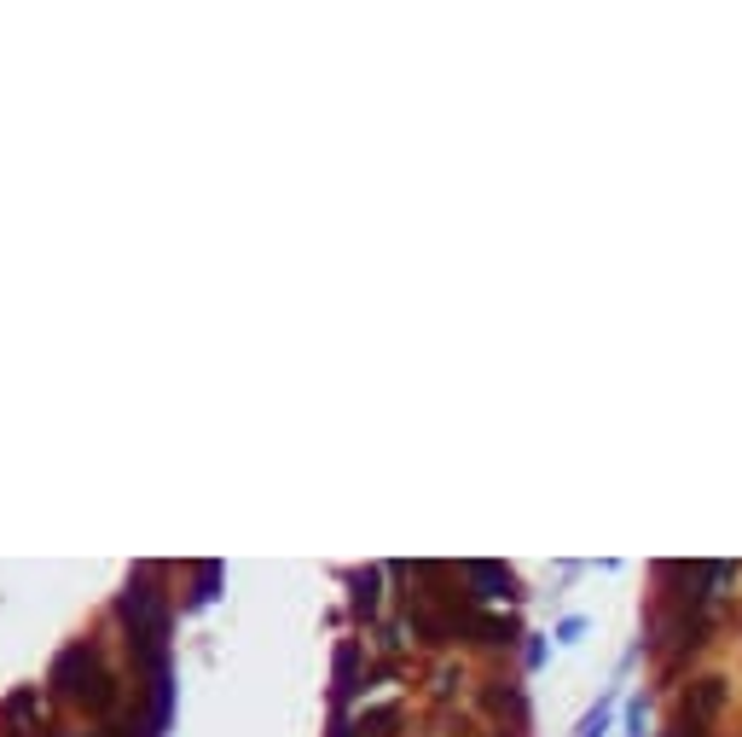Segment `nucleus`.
<instances>
[{"label":"nucleus","mask_w":742,"mask_h":737,"mask_svg":"<svg viewBox=\"0 0 742 737\" xmlns=\"http://www.w3.org/2000/svg\"><path fill=\"white\" fill-rule=\"evenodd\" d=\"M719 708H726V680H719V673H708V680H696V685L685 691V703H678V721L708 726Z\"/></svg>","instance_id":"7ed1b4c3"},{"label":"nucleus","mask_w":742,"mask_h":737,"mask_svg":"<svg viewBox=\"0 0 742 737\" xmlns=\"http://www.w3.org/2000/svg\"><path fill=\"white\" fill-rule=\"evenodd\" d=\"M221 576H226V569H221L215 558H210V563H198V581H192V599H186V604L203 610V604H210L215 592H221Z\"/></svg>","instance_id":"1a4fd4ad"},{"label":"nucleus","mask_w":742,"mask_h":737,"mask_svg":"<svg viewBox=\"0 0 742 737\" xmlns=\"http://www.w3.org/2000/svg\"><path fill=\"white\" fill-rule=\"evenodd\" d=\"M644 721H650L644 697H632V703H627V732H632V737H644Z\"/></svg>","instance_id":"9b49d317"},{"label":"nucleus","mask_w":742,"mask_h":737,"mask_svg":"<svg viewBox=\"0 0 742 737\" xmlns=\"http://www.w3.org/2000/svg\"><path fill=\"white\" fill-rule=\"evenodd\" d=\"M737 576H742L737 563H702V592H708V599H719V592H726Z\"/></svg>","instance_id":"9d476101"},{"label":"nucleus","mask_w":742,"mask_h":737,"mask_svg":"<svg viewBox=\"0 0 742 737\" xmlns=\"http://www.w3.org/2000/svg\"><path fill=\"white\" fill-rule=\"evenodd\" d=\"M360 691V645L355 639H342L337 645V685H331V703L348 708V697Z\"/></svg>","instance_id":"39448f33"},{"label":"nucleus","mask_w":742,"mask_h":737,"mask_svg":"<svg viewBox=\"0 0 742 737\" xmlns=\"http://www.w3.org/2000/svg\"><path fill=\"white\" fill-rule=\"evenodd\" d=\"M93 737H128V732H116V726H105V732H93Z\"/></svg>","instance_id":"2eb2a0df"},{"label":"nucleus","mask_w":742,"mask_h":737,"mask_svg":"<svg viewBox=\"0 0 742 737\" xmlns=\"http://www.w3.org/2000/svg\"><path fill=\"white\" fill-rule=\"evenodd\" d=\"M35 708H41V691H12L7 708H0V726H7V737H30L24 726L35 721Z\"/></svg>","instance_id":"423d86ee"},{"label":"nucleus","mask_w":742,"mask_h":737,"mask_svg":"<svg viewBox=\"0 0 742 737\" xmlns=\"http://www.w3.org/2000/svg\"><path fill=\"white\" fill-rule=\"evenodd\" d=\"M348 587H355V616L360 622H378V610H383V569L366 563V569L348 576Z\"/></svg>","instance_id":"20e7f679"},{"label":"nucleus","mask_w":742,"mask_h":737,"mask_svg":"<svg viewBox=\"0 0 742 737\" xmlns=\"http://www.w3.org/2000/svg\"><path fill=\"white\" fill-rule=\"evenodd\" d=\"M581 633H586V622H581V616H569L563 627H556V639H563V645H574V639H581Z\"/></svg>","instance_id":"ddd939ff"},{"label":"nucleus","mask_w":742,"mask_h":737,"mask_svg":"<svg viewBox=\"0 0 742 737\" xmlns=\"http://www.w3.org/2000/svg\"><path fill=\"white\" fill-rule=\"evenodd\" d=\"M459 576L470 581V599L476 604H493V599H510L517 592V576L505 563H459Z\"/></svg>","instance_id":"f03ea898"},{"label":"nucleus","mask_w":742,"mask_h":737,"mask_svg":"<svg viewBox=\"0 0 742 737\" xmlns=\"http://www.w3.org/2000/svg\"><path fill=\"white\" fill-rule=\"evenodd\" d=\"M331 737H360L355 726H348V714H342V708H337V721H331Z\"/></svg>","instance_id":"4468645a"},{"label":"nucleus","mask_w":742,"mask_h":737,"mask_svg":"<svg viewBox=\"0 0 742 737\" xmlns=\"http://www.w3.org/2000/svg\"><path fill=\"white\" fill-rule=\"evenodd\" d=\"M604 732H609V708H604V703H597V708L586 714V726H581V737H604Z\"/></svg>","instance_id":"f8f14e48"},{"label":"nucleus","mask_w":742,"mask_h":737,"mask_svg":"<svg viewBox=\"0 0 742 737\" xmlns=\"http://www.w3.org/2000/svg\"><path fill=\"white\" fill-rule=\"evenodd\" d=\"M395 726H401V708L383 703V708H366L355 732H360V737H395Z\"/></svg>","instance_id":"6e6552de"},{"label":"nucleus","mask_w":742,"mask_h":737,"mask_svg":"<svg viewBox=\"0 0 742 737\" xmlns=\"http://www.w3.org/2000/svg\"><path fill=\"white\" fill-rule=\"evenodd\" d=\"M99 673V645L93 639H76L53 657V673H47V691H58V697H81V685H88Z\"/></svg>","instance_id":"f257e3e1"},{"label":"nucleus","mask_w":742,"mask_h":737,"mask_svg":"<svg viewBox=\"0 0 742 737\" xmlns=\"http://www.w3.org/2000/svg\"><path fill=\"white\" fill-rule=\"evenodd\" d=\"M76 703L88 708V714H111V708H116V673H105V668H99L93 680L81 685V697H76Z\"/></svg>","instance_id":"0eeeda50"}]
</instances>
